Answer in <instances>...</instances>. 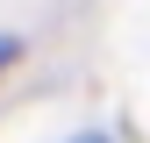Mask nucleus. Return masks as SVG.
<instances>
[{"label":"nucleus","instance_id":"f257e3e1","mask_svg":"<svg viewBox=\"0 0 150 143\" xmlns=\"http://www.w3.org/2000/svg\"><path fill=\"white\" fill-rule=\"evenodd\" d=\"M7 57H14V36H0V64H7Z\"/></svg>","mask_w":150,"mask_h":143},{"label":"nucleus","instance_id":"f03ea898","mask_svg":"<svg viewBox=\"0 0 150 143\" xmlns=\"http://www.w3.org/2000/svg\"><path fill=\"white\" fill-rule=\"evenodd\" d=\"M71 143H107V136H71Z\"/></svg>","mask_w":150,"mask_h":143}]
</instances>
